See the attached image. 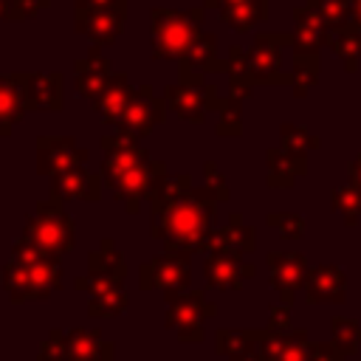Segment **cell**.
Instances as JSON below:
<instances>
[{"instance_id":"cell-14","label":"cell","mask_w":361,"mask_h":361,"mask_svg":"<svg viewBox=\"0 0 361 361\" xmlns=\"http://www.w3.org/2000/svg\"><path fill=\"white\" fill-rule=\"evenodd\" d=\"M99 195H102V175H93L85 166L65 169L51 180V197L56 200H99Z\"/></svg>"},{"instance_id":"cell-12","label":"cell","mask_w":361,"mask_h":361,"mask_svg":"<svg viewBox=\"0 0 361 361\" xmlns=\"http://www.w3.org/2000/svg\"><path fill=\"white\" fill-rule=\"evenodd\" d=\"M127 11L110 8H76V31L85 34L93 45H113L124 28Z\"/></svg>"},{"instance_id":"cell-24","label":"cell","mask_w":361,"mask_h":361,"mask_svg":"<svg viewBox=\"0 0 361 361\" xmlns=\"http://www.w3.org/2000/svg\"><path fill=\"white\" fill-rule=\"evenodd\" d=\"M327 39V23L322 20V14L316 11L313 3H307V8L296 11V48L299 51H316L322 42Z\"/></svg>"},{"instance_id":"cell-7","label":"cell","mask_w":361,"mask_h":361,"mask_svg":"<svg viewBox=\"0 0 361 361\" xmlns=\"http://www.w3.org/2000/svg\"><path fill=\"white\" fill-rule=\"evenodd\" d=\"M189 279H192V271H189L186 251H169L166 248L161 257L149 259L138 271V288L141 290H152V288H161L166 293L183 290V288H189Z\"/></svg>"},{"instance_id":"cell-25","label":"cell","mask_w":361,"mask_h":361,"mask_svg":"<svg viewBox=\"0 0 361 361\" xmlns=\"http://www.w3.org/2000/svg\"><path fill=\"white\" fill-rule=\"evenodd\" d=\"M87 271H90L93 276H104V279H116V282H121L127 265H124L121 251H116V245L104 240L102 248H96V251L87 257Z\"/></svg>"},{"instance_id":"cell-21","label":"cell","mask_w":361,"mask_h":361,"mask_svg":"<svg viewBox=\"0 0 361 361\" xmlns=\"http://www.w3.org/2000/svg\"><path fill=\"white\" fill-rule=\"evenodd\" d=\"M133 96H135V87L130 85V79H127V73H113V79H110V85L104 87V93L93 102V107H96V113L102 116V121L104 124H116L121 116H124V110H127V104L133 102Z\"/></svg>"},{"instance_id":"cell-9","label":"cell","mask_w":361,"mask_h":361,"mask_svg":"<svg viewBox=\"0 0 361 361\" xmlns=\"http://www.w3.org/2000/svg\"><path fill=\"white\" fill-rule=\"evenodd\" d=\"M87 149H82L71 135H39L37 138V172L59 175L73 166H85Z\"/></svg>"},{"instance_id":"cell-26","label":"cell","mask_w":361,"mask_h":361,"mask_svg":"<svg viewBox=\"0 0 361 361\" xmlns=\"http://www.w3.org/2000/svg\"><path fill=\"white\" fill-rule=\"evenodd\" d=\"M51 0H0V23H17V20H31L39 11H45Z\"/></svg>"},{"instance_id":"cell-2","label":"cell","mask_w":361,"mask_h":361,"mask_svg":"<svg viewBox=\"0 0 361 361\" xmlns=\"http://www.w3.org/2000/svg\"><path fill=\"white\" fill-rule=\"evenodd\" d=\"M104 161H102V183L124 203L130 214L141 209L144 200H149L152 189L164 180L166 164L152 161L144 147H138V138L116 133L102 138Z\"/></svg>"},{"instance_id":"cell-1","label":"cell","mask_w":361,"mask_h":361,"mask_svg":"<svg viewBox=\"0 0 361 361\" xmlns=\"http://www.w3.org/2000/svg\"><path fill=\"white\" fill-rule=\"evenodd\" d=\"M189 175L164 178L152 195V237L169 251H195L206 245V237L214 231V203L217 197L209 189H192Z\"/></svg>"},{"instance_id":"cell-11","label":"cell","mask_w":361,"mask_h":361,"mask_svg":"<svg viewBox=\"0 0 361 361\" xmlns=\"http://www.w3.org/2000/svg\"><path fill=\"white\" fill-rule=\"evenodd\" d=\"M73 285L79 290L90 293V302H87V313L90 316L113 319V316H118L127 307V296L121 290V282H116V279H104V276L87 274V276H79Z\"/></svg>"},{"instance_id":"cell-4","label":"cell","mask_w":361,"mask_h":361,"mask_svg":"<svg viewBox=\"0 0 361 361\" xmlns=\"http://www.w3.org/2000/svg\"><path fill=\"white\" fill-rule=\"evenodd\" d=\"M203 8L192 11H175L155 6L152 20V56L155 59H183L186 51L200 39L203 34Z\"/></svg>"},{"instance_id":"cell-8","label":"cell","mask_w":361,"mask_h":361,"mask_svg":"<svg viewBox=\"0 0 361 361\" xmlns=\"http://www.w3.org/2000/svg\"><path fill=\"white\" fill-rule=\"evenodd\" d=\"M164 118H166V99H158L155 90H152V85H141V87H135V96L127 104L124 116L116 121V127L124 135L141 138L155 124H161Z\"/></svg>"},{"instance_id":"cell-29","label":"cell","mask_w":361,"mask_h":361,"mask_svg":"<svg viewBox=\"0 0 361 361\" xmlns=\"http://www.w3.org/2000/svg\"><path fill=\"white\" fill-rule=\"evenodd\" d=\"M220 135H234L240 133V99H228V107H223V118L217 127Z\"/></svg>"},{"instance_id":"cell-13","label":"cell","mask_w":361,"mask_h":361,"mask_svg":"<svg viewBox=\"0 0 361 361\" xmlns=\"http://www.w3.org/2000/svg\"><path fill=\"white\" fill-rule=\"evenodd\" d=\"M113 68L107 62V56L99 54V48H93L85 59H76L73 65V85H76V93L82 99H90V104L104 93V87L110 85L113 79Z\"/></svg>"},{"instance_id":"cell-20","label":"cell","mask_w":361,"mask_h":361,"mask_svg":"<svg viewBox=\"0 0 361 361\" xmlns=\"http://www.w3.org/2000/svg\"><path fill=\"white\" fill-rule=\"evenodd\" d=\"M28 110H59L62 107V73H25Z\"/></svg>"},{"instance_id":"cell-17","label":"cell","mask_w":361,"mask_h":361,"mask_svg":"<svg viewBox=\"0 0 361 361\" xmlns=\"http://www.w3.org/2000/svg\"><path fill=\"white\" fill-rule=\"evenodd\" d=\"M28 113L25 102V73L0 76V133L8 135L11 127Z\"/></svg>"},{"instance_id":"cell-10","label":"cell","mask_w":361,"mask_h":361,"mask_svg":"<svg viewBox=\"0 0 361 361\" xmlns=\"http://www.w3.org/2000/svg\"><path fill=\"white\" fill-rule=\"evenodd\" d=\"M217 87L214 85H200V82H180V85H169L164 90L166 107L183 118V121H203L206 110L217 104Z\"/></svg>"},{"instance_id":"cell-16","label":"cell","mask_w":361,"mask_h":361,"mask_svg":"<svg viewBox=\"0 0 361 361\" xmlns=\"http://www.w3.org/2000/svg\"><path fill=\"white\" fill-rule=\"evenodd\" d=\"M65 353L68 361H113L116 350L110 341L102 338L99 330H65Z\"/></svg>"},{"instance_id":"cell-32","label":"cell","mask_w":361,"mask_h":361,"mask_svg":"<svg viewBox=\"0 0 361 361\" xmlns=\"http://www.w3.org/2000/svg\"><path fill=\"white\" fill-rule=\"evenodd\" d=\"M355 20H358V31H361V0H355Z\"/></svg>"},{"instance_id":"cell-23","label":"cell","mask_w":361,"mask_h":361,"mask_svg":"<svg viewBox=\"0 0 361 361\" xmlns=\"http://www.w3.org/2000/svg\"><path fill=\"white\" fill-rule=\"evenodd\" d=\"M268 265H271L274 288L282 290L285 296H290V290H296L305 282V259L299 254H271Z\"/></svg>"},{"instance_id":"cell-27","label":"cell","mask_w":361,"mask_h":361,"mask_svg":"<svg viewBox=\"0 0 361 361\" xmlns=\"http://www.w3.org/2000/svg\"><path fill=\"white\" fill-rule=\"evenodd\" d=\"M341 282H344V276H341L338 268H319V271L313 274V279H310V288H307L310 293H307V299L316 302V299H322V296H327V293H336V296H338ZM338 299H341V296H338Z\"/></svg>"},{"instance_id":"cell-31","label":"cell","mask_w":361,"mask_h":361,"mask_svg":"<svg viewBox=\"0 0 361 361\" xmlns=\"http://www.w3.org/2000/svg\"><path fill=\"white\" fill-rule=\"evenodd\" d=\"M76 8H110V11H127V0H76Z\"/></svg>"},{"instance_id":"cell-22","label":"cell","mask_w":361,"mask_h":361,"mask_svg":"<svg viewBox=\"0 0 361 361\" xmlns=\"http://www.w3.org/2000/svg\"><path fill=\"white\" fill-rule=\"evenodd\" d=\"M206 8H220V20L234 31H248L259 20H265L268 0H206Z\"/></svg>"},{"instance_id":"cell-5","label":"cell","mask_w":361,"mask_h":361,"mask_svg":"<svg viewBox=\"0 0 361 361\" xmlns=\"http://www.w3.org/2000/svg\"><path fill=\"white\" fill-rule=\"evenodd\" d=\"M23 240L48 257H56V259L62 254H68L73 248V220L62 209V200H56V197L39 200L37 212L25 220Z\"/></svg>"},{"instance_id":"cell-6","label":"cell","mask_w":361,"mask_h":361,"mask_svg":"<svg viewBox=\"0 0 361 361\" xmlns=\"http://www.w3.org/2000/svg\"><path fill=\"white\" fill-rule=\"evenodd\" d=\"M169 310H166V327L178 333L180 341H200L203 338V319L214 313V305L203 299L200 290H169L166 293Z\"/></svg>"},{"instance_id":"cell-18","label":"cell","mask_w":361,"mask_h":361,"mask_svg":"<svg viewBox=\"0 0 361 361\" xmlns=\"http://www.w3.org/2000/svg\"><path fill=\"white\" fill-rule=\"evenodd\" d=\"M217 37L214 34H200V39L186 51L180 59V82H200L203 73L226 68V62H217Z\"/></svg>"},{"instance_id":"cell-19","label":"cell","mask_w":361,"mask_h":361,"mask_svg":"<svg viewBox=\"0 0 361 361\" xmlns=\"http://www.w3.org/2000/svg\"><path fill=\"white\" fill-rule=\"evenodd\" d=\"M254 268L251 265H243L237 254H226V251H212L209 259H206V282L212 288H220V290H234L243 285L245 276H251Z\"/></svg>"},{"instance_id":"cell-3","label":"cell","mask_w":361,"mask_h":361,"mask_svg":"<svg viewBox=\"0 0 361 361\" xmlns=\"http://www.w3.org/2000/svg\"><path fill=\"white\" fill-rule=\"evenodd\" d=\"M0 285L11 302L28 299H48L54 290L62 288V268L56 257L42 254L23 237L14 243L11 262L0 271Z\"/></svg>"},{"instance_id":"cell-28","label":"cell","mask_w":361,"mask_h":361,"mask_svg":"<svg viewBox=\"0 0 361 361\" xmlns=\"http://www.w3.org/2000/svg\"><path fill=\"white\" fill-rule=\"evenodd\" d=\"M37 361H68V353H65V330H51V336L45 338Z\"/></svg>"},{"instance_id":"cell-15","label":"cell","mask_w":361,"mask_h":361,"mask_svg":"<svg viewBox=\"0 0 361 361\" xmlns=\"http://www.w3.org/2000/svg\"><path fill=\"white\" fill-rule=\"evenodd\" d=\"M288 42L282 37H257L254 42V51L248 54V71H251V79L254 82H288L285 76H279V65H282V56H279V45Z\"/></svg>"},{"instance_id":"cell-30","label":"cell","mask_w":361,"mask_h":361,"mask_svg":"<svg viewBox=\"0 0 361 361\" xmlns=\"http://www.w3.org/2000/svg\"><path fill=\"white\" fill-rule=\"evenodd\" d=\"M268 223L276 226V231H279L282 237H299V234H302V231H296V228H302V220L293 217V214H271Z\"/></svg>"}]
</instances>
